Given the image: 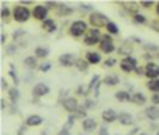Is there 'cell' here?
I'll return each mask as SVG.
<instances>
[{
    "instance_id": "obj_1",
    "label": "cell",
    "mask_w": 159,
    "mask_h": 135,
    "mask_svg": "<svg viewBox=\"0 0 159 135\" xmlns=\"http://www.w3.org/2000/svg\"><path fill=\"white\" fill-rule=\"evenodd\" d=\"M30 10L27 7H24V5H18L15 10H13V19L18 21V22H25V21H29L30 18Z\"/></svg>"
},
{
    "instance_id": "obj_2",
    "label": "cell",
    "mask_w": 159,
    "mask_h": 135,
    "mask_svg": "<svg viewBox=\"0 0 159 135\" xmlns=\"http://www.w3.org/2000/svg\"><path fill=\"white\" fill-rule=\"evenodd\" d=\"M70 35L72 37H75V38H78V37H83V35H86V32H88V25H86V22L84 21H75L72 25H70Z\"/></svg>"
},
{
    "instance_id": "obj_3",
    "label": "cell",
    "mask_w": 159,
    "mask_h": 135,
    "mask_svg": "<svg viewBox=\"0 0 159 135\" xmlns=\"http://www.w3.org/2000/svg\"><path fill=\"white\" fill-rule=\"evenodd\" d=\"M100 40H102L100 30L96 29V27H92V29L88 30L86 35H84V43H86V45H96V43H100Z\"/></svg>"
},
{
    "instance_id": "obj_4",
    "label": "cell",
    "mask_w": 159,
    "mask_h": 135,
    "mask_svg": "<svg viewBox=\"0 0 159 135\" xmlns=\"http://www.w3.org/2000/svg\"><path fill=\"white\" fill-rule=\"evenodd\" d=\"M119 67H121L123 72L130 73V72H134V69H137V59L132 57V56H127V57L121 59V64H119Z\"/></svg>"
},
{
    "instance_id": "obj_5",
    "label": "cell",
    "mask_w": 159,
    "mask_h": 135,
    "mask_svg": "<svg viewBox=\"0 0 159 135\" xmlns=\"http://www.w3.org/2000/svg\"><path fill=\"white\" fill-rule=\"evenodd\" d=\"M99 46H100V51L102 52H107V54H111L116 49L115 45H113V38L110 35H103L102 40H100V43H99Z\"/></svg>"
},
{
    "instance_id": "obj_6",
    "label": "cell",
    "mask_w": 159,
    "mask_h": 135,
    "mask_svg": "<svg viewBox=\"0 0 159 135\" xmlns=\"http://www.w3.org/2000/svg\"><path fill=\"white\" fill-rule=\"evenodd\" d=\"M145 75H147L150 79H157L159 78V65L154 62H150L145 67Z\"/></svg>"
},
{
    "instance_id": "obj_7",
    "label": "cell",
    "mask_w": 159,
    "mask_h": 135,
    "mask_svg": "<svg viewBox=\"0 0 159 135\" xmlns=\"http://www.w3.org/2000/svg\"><path fill=\"white\" fill-rule=\"evenodd\" d=\"M32 16L35 18V19H38V21H46L48 18V8L46 7H43V5H37L34 10H32Z\"/></svg>"
},
{
    "instance_id": "obj_8",
    "label": "cell",
    "mask_w": 159,
    "mask_h": 135,
    "mask_svg": "<svg viewBox=\"0 0 159 135\" xmlns=\"http://www.w3.org/2000/svg\"><path fill=\"white\" fill-rule=\"evenodd\" d=\"M76 59H75V54L72 52H65L62 54V56L59 57V64L64 65V67H72V65H76Z\"/></svg>"
},
{
    "instance_id": "obj_9",
    "label": "cell",
    "mask_w": 159,
    "mask_h": 135,
    "mask_svg": "<svg viewBox=\"0 0 159 135\" xmlns=\"http://www.w3.org/2000/svg\"><path fill=\"white\" fill-rule=\"evenodd\" d=\"M108 22H110V21L105 18V16H102L100 13H92V15H91V24L96 25V29H99V25H102V24L107 25Z\"/></svg>"
},
{
    "instance_id": "obj_10",
    "label": "cell",
    "mask_w": 159,
    "mask_h": 135,
    "mask_svg": "<svg viewBox=\"0 0 159 135\" xmlns=\"http://www.w3.org/2000/svg\"><path fill=\"white\" fill-rule=\"evenodd\" d=\"M32 94H34L35 97H43V96H46V94H49V88L45 83H38V84L34 86Z\"/></svg>"
},
{
    "instance_id": "obj_11",
    "label": "cell",
    "mask_w": 159,
    "mask_h": 135,
    "mask_svg": "<svg viewBox=\"0 0 159 135\" xmlns=\"http://www.w3.org/2000/svg\"><path fill=\"white\" fill-rule=\"evenodd\" d=\"M119 115H116L115 110H111V108H108V110H103L102 111V119H103V123H115V121L118 119Z\"/></svg>"
},
{
    "instance_id": "obj_12",
    "label": "cell",
    "mask_w": 159,
    "mask_h": 135,
    "mask_svg": "<svg viewBox=\"0 0 159 135\" xmlns=\"http://www.w3.org/2000/svg\"><path fill=\"white\" fill-rule=\"evenodd\" d=\"M62 105H64V108H65V110H67L69 113H75V111L78 110V102H76L73 97L65 99V100L62 102Z\"/></svg>"
},
{
    "instance_id": "obj_13",
    "label": "cell",
    "mask_w": 159,
    "mask_h": 135,
    "mask_svg": "<svg viewBox=\"0 0 159 135\" xmlns=\"http://www.w3.org/2000/svg\"><path fill=\"white\" fill-rule=\"evenodd\" d=\"M86 61L89 65H97L102 62V57H100V54L99 52H94V51H89L86 52Z\"/></svg>"
},
{
    "instance_id": "obj_14",
    "label": "cell",
    "mask_w": 159,
    "mask_h": 135,
    "mask_svg": "<svg viewBox=\"0 0 159 135\" xmlns=\"http://www.w3.org/2000/svg\"><path fill=\"white\" fill-rule=\"evenodd\" d=\"M145 116L151 121H156L159 119V108L156 105H151V106H147V110H145Z\"/></svg>"
},
{
    "instance_id": "obj_15",
    "label": "cell",
    "mask_w": 159,
    "mask_h": 135,
    "mask_svg": "<svg viewBox=\"0 0 159 135\" xmlns=\"http://www.w3.org/2000/svg\"><path fill=\"white\" fill-rule=\"evenodd\" d=\"M96 127H97L96 119H92V118H84V119H83V130L91 132V130H94Z\"/></svg>"
},
{
    "instance_id": "obj_16",
    "label": "cell",
    "mask_w": 159,
    "mask_h": 135,
    "mask_svg": "<svg viewBox=\"0 0 159 135\" xmlns=\"http://www.w3.org/2000/svg\"><path fill=\"white\" fill-rule=\"evenodd\" d=\"M118 121H119V124H123V126H132L134 124V118L129 113H121L118 116Z\"/></svg>"
},
{
    "instance_id": "obj_17",
    "label": "cell",
    "mask_w": 159,
    "mask_h": 135,
    "mask_svg": "<svg viewBox=\"0 0 159 135\" xmlns=\"http://www.w3.org/2000/svg\"><path fill=\"white\" fill-rule=\"evenodd\" d=\"M43 123V119H42V116H38V115H30L27 119H25V124L27 126H40Z\"/></svg>"
},
{
    "instance_id": "obj_18",
    "label": "cell",
    "mask_w": 159,
    "mask_h": 135,
    "mask_svg": "<svg viewBox=\"0 0 159 135\" xmlns=\"http://www.w3.org/2000/svg\"><path fill=\"white\" fill-rule=\"evenodd\" d=\"M132 103H135V105H145V103H147V97H145L142 92H134V94H132Z\"/></svg>"
},
{
    "instance_id": "obj_19",
    "label": "cell",
    "mask_w": 159,
    "mask_h": 135,
    "mask_svg": "<svg viewBox=\"0 0 159 135\" xmlns=\"http://www.w3.org/2000/svg\"><path fill=\"white\" fill-rule=\"evenodd\" d=\"M115 97L118 102H132V96H129L126 91H118L115 94Z\"/></svg>"
},
{
    "instance_id": "obj_20",
    "label": "cell",
    "mask_w": 159,
    "mask_h": 135,
    "mask_svg": "<svg viewBox=\"0 0 159 135\" xmlns=\"http://www.w3.org/2000/svg\"><path fill=\"white\" fill-rule=\"evenodd\" d=\"M43 29L46 30V32H49V34H52L57 27H56V22H54V19H46V21H43Z\"/></svg>"
},
{
    "instance_id": "obj_21",
    "label": "cell",
    "mask_w": 159,
    "mask_h": 135,
    "mask_svg": "<svg viewBox=\"0 0 159 135\" xmlns=\"http://www.w3.org/2000/svg\"><path fill=\"white\" fill-rule=\"evenodd\" d=\"M147 88H148L151 92L159 94V78H157V79H150L148 83H147Z\"/></svg>"
},
{
    "instance_id": "obj_22",
    "label": "cell",
    "mask_w": 159,
    "mask_h": 135,
    "mask_svg": "<svg viewBox=\"0 0 159 135\" xmlns=\"http://www.w3.org/2000/svg\"><path fill=\"white\" fill-rule=\"evenodd\" d=\"M118 83H119V78L116 75H108L103 79V84H107V86H116Z\"/></svg>"
},
{
    "instance_id": "obj_23",
    "label": "cell",
    "mask_w": 159,
    "mask_h": 135,
    "mask_svg": "<svg viewBox=\"0 0 159 135\" xmlns=\"http://www.w3.org/2000/svg\"><path fill=\"white\" fill-rule=\"evenodd\" d=\"M48 54H49V51L46 48H42V46H37L35 48V57L37 59H45Z\"/></svg>"
},
{
    "instance_id": "obj_24",
    "label": "cell",
    "mask_w": 159,
    "mask_h": 135,
    "mask_svg": "<svg viewBox=\"0 0 159 135\" xmlns=\"http://www.w3.org/2000/svg\"><path fill=\"white\" fill-rule=\"evenodd\" d=\"M24 64H25V67H29V69H35V67H37V57L35 56L25 57L24 59Z\"/></svg>"
},
{
    "instance_id": "obj_25",
    "label": "cell",
    "mask_w": 159,
    "mask_h": 135,
    "mask_svg": "<svg viewBox=\"0 0 159 135\" xmlns=\"http://www.w3.org/2000/svg\"><path fill=\"white\" fill-rule=\"evenodd\" d=\"M88 65H89V64H88L86 59H80V61L76 62V67H78L80 72H86V70H88Z\"/></svg>"
},
{
    "instance_id": "obj_26",
    "label": "cell",
    "mask_w": 159,
    "mask_h": 135,
    "mask_svg": "<svg viewBox=\"0 0 159 135\" xmlns=\"http://www.w3.org/2000/svg\"><path fill=\"white\" fill-rule=\"evenodd\" d=\"M105 27H107L108 34H113V35H115V34H118V32H119V30H118V25H116L115 22H111V21H110L107 25H105Z\"/></svg>"
},
{
    "instance_id": "obj_27",
    "label": "cell",
    "mask_w": 159,
    "mask_h": 135,
    "mask_svg": "<svg viewBox=\"0 0 159 135\" xmlns=\"http://www.w3.org/2000/svg\"><path fill=\"white\" fill-rule=\"evenodd\" d=\"M10 97H11V100L13 102H16L18 99H19V91L15 88V89H10Z\"/></svg>"
},
{
    "instance_id": "obj_28",
    "label": "cell",
    "mask_w": 159,
    "mask_h": 135,
    "mask_svg": "<svg viewBox=\"0 0 159 135\" xmlns=\"http://www.w3.org/2000/svg\"><path fill=\"white\" fill-rule=\"evenodd\" d=\"M132 19H134L135 24H145V22H147V18L142 16V15H134V18H132Z\"/></svg>"
},
{
    "instance_id": "obj_29",
    "label": "cell",
    "mask_w": 159,
    "mask_h": 135,
    "mask_svg": "<svg viewBox=\"0 0 159 135\" xmlns=\"http://www.w3.org/2000/svg\"><path fill=\"white\" fill-rule=\"evenodd\" d=\"M38 69H40V72H48V70L51 69V64H48V62H46V64H42Z\"/></svg>"
},
{
    "instance_id": "obj_30",
    "label": "cell",
    "mask_w": 159,
    "mask_h": 135,
    "mask_svg": "<svg viewBox=\"0 0 159 135\" xmlns=\"http://www.w3.org/2000/svg\"><path fill=\"white\" fill-rule=\"evenodd\" d=\"M8 16H10V10H8V8H2V19L7 21Z\"/></svg>"
},
{
    "instance_id": "obj_31",
    "label": "cell",
    "mask_w": 159,
    "mask_h": 135,
    "mask_svg": "<svg viewBox=\"0 0 159 135\" xmlns=\"http://www.w3.org/2000/svg\"><path fill=\"white\" fill-rule=\"evenodd\" d=\"M151 102H153V105H159V94H153V97H151Z\"/></svg>"
},
{
    "instance_id": "obj_32",
    "label": "cell",
    "mask_w": 159,
    "mask_h": 135,
    "mask_svg": "<svg viewBox=\"0 0 159 135\" xmlns=\"http://www.w3.org/2000/svg\"><path fill=\"white\" fill-rule=\"evenodd\" d=\"M116 64V61L115 59H110V61H105V65L107 67H111V65H115Z\"/></svg>"
},
{
    "instance_id": "obj_33",
    "label": "cell",
    "mask_w": 159,
    "mask_h": 135,
    "mask_svg": "<svg viewBox=\"0 0 159 135\" xmlns=\"http://www.w3.org/2000/svg\"><path fill=\"white\" fill-rule=\"evenodd\" d=\"M57 135H70V132H69L67 129H62V130L57 132Z\"/></svg>"
},
{
    "instance_id": "obj_34",
    "label": "cell",
    "mask_w": 159,
    "mask_h": 135,
    "mask_svg": "<svg viewBox=\"0 0 159 135\" xmlns=\"http://www.w3.org/2000/svg\"><path fill=\"white\" fill-rule=\"evenodd\" d=\"M142 7H153V2H142Z\"/></svg>"
},
{
    "instance_id": "obj_35",
    "label": "cell",
    "mask_w": 159,
    "mask_h": 135,
    "mask_svg": "<svg viewBox=\"0 0 159 135\" xmlns=\"http://www.w3.org/2000/svg\"><path fill=\"white\" fill-rule=\"evenodd\" d=\"M100 135H107V127H102L100 129Z\"/></svg>"
},
{
    "instance_id": "obj_36",
    "label": "cell",
    "mask_w": 159,
    "mask_h": 135,
    "mask_svg": "<svg viewBox=\"0 0 159 135\" xmlns=\"http://www.w3.org/2000/svg\"><path fill=\"white\" fill-rule=\"evenodd\" d=\"M7 88V81H5V78H2V89H5Z\"/></svg>"
},
{
    "instance_id": "obj_37",
    "label": "cell",
    "mask_w": 159,
    "mask_h": 135,
    "mask_svg": "<svg viewBox=\"0 0 159 135\" xmlns=\"http://www.w3.org/2000/svg\"><path fill=\"white\" fill-rule=\"evenodd\" d=\"M156 13H157V16H159V3H156Z\"/></svg>"
},
{
    "instance_id": "obj_38",
    "label": "cell",
    "mask_w": 159,
    "mask_h": 135,
    "mask_svg": "<svg viewBox=\"0 0 159 135\" xmlns=\"http://www.w3.org/2000/svg\"><path fill=\"white\" fill-rule=\"evenodd\" d=\"M140 135H148V133H140Z\"/></svg>"
},
{
    "instance_id": "obj_39",
    "label": "cell",
    "mask_w": 159,
    "mask_h": 135,
    "mask_svg": "<svg viewBox=\"0 0 159 135\" xmlns=\"http://www.w3.org/2000/svg\"><path fill=\"white\" fill-rule=\"evenodd\" d=\"M157 135H159V132H157Z\"/></svg>"
}]
</instances>
